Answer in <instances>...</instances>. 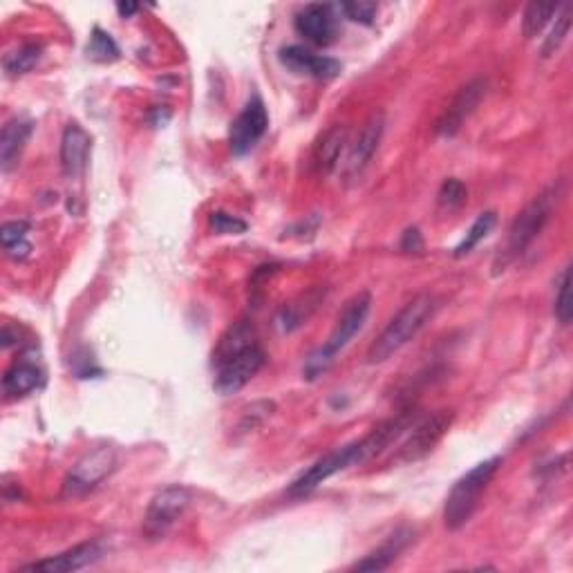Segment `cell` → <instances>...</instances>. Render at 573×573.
<instances>
[{
	"mask_svg": "<svg viewBox=\"0 0 573 573\" xmlns=\"http://www.w3.org/2000/svg\"><path fill=\"white\" fill-rule=\"evenodd\" d=\"M193 493L186 486H166L150 500L144 518V535L148 540H164L175 529L189 506Z\"/></svg>",
	"mask_w": 573,
	"mask_h": 573,
	"instance_id": "cell-5",
	"label": "cell"
},
{
	"mask_svg": "<svg viewBox=\"0 0 573 573\" xmlns=\"http://www.w3.org/2000/svg\"><path fill=\"white\" fill-rule=\"evenodd\" d=\"M43 385V370L32 361H16L5 372L3 390L7 399H21Z\"/></svg>",
	"mask_w": 573,
	"mask_h": 573,
	"instance_id": "cell-20",
	"label": "cell"
},
{
	"mask_svg": "<svg viewBox=\"0 0 573 573\" xmlns=\"http://www.w3.org/2000/svg\"><path fill=\"white\" fill-rule=\"evenodd\" d=\"M553 195H556L553 191L535 195L533 200L518 213V218L513 220L509 229V238H506L504 260H511L524 253L531 247L533 240L540 236L542 229L547 227V222L553 213Z\"/></svg>",
	"mask_w": 573,
	"mask_h": 573,
	"instance_id": "cell-6",
	"label": "cell"
},
{
	"mask_svg": "<svg viewBox=\"0 0 573 573\" xmlns=\"http://www.w3.org/2000/svg\"><path fill=\"white\" fill-rule=\"evenodd\" d=\"M43 56V45L39 43H25L21 48H16L12 52L5 54L3 59V70L7 77H23V74L32 72L36 65H39Z\"/></svg>",
	"mask_w": 573,
	"mask_h": 573,
	"instance_id": "cell-22",
	"label": "cell"
},
{
	"mask_svg": "<svg viewBox=\"0 0 573 573\" xmlns=\"http://www.w3.org/2000/svg\"><path fill=\"white\" fill-rule=\"evenodd\" d=\"M211 229L218 233V236H240V233L247 231V222L236 218V215L224 213V211H213L209 218Z\"/></svg>",
	"mask_w": 573,
	"mask_h": 573,
	"instance_id": "cell-30",
	"label": "cell"
},
{
	"mask_svg": "<svg viewBox=\"0 0 573 573\" xmlns=\"http://www.w3.org/2000/svg\"><path fill=\"white\" fill-rule=\"evenodd\" d=\"M412 540H415V531L399 529L397 533H392L379 549H374L363 560L356 562L352 571H385V569H390L394 565V560H397L401 553L408 549V544Z\"/></svg>",
	"mask_w": 573,
	"mask_h": 573,
	"instance_id": "cell-19",
	"label": "cell"
},
{
	"mask_svg": "<svg viewBox=\"0 0 573 573\" xmlns=\"http://www.w3.org/2000/svg\"><path fill=\"white\" fill-rule=\"evenodd\" d=\"M117 466V453L112 446H99L83 455L77 464L72 466L63 482V497L68 500H77V497L88 495L90 491L106 479Z\"/></svg>",
	"mask_w": 573,
	"mask_h": 573,
	"instance_id": "cell-8",
	"label": "cell"
},
{
	"mask_svg": "<svg viewBox=\"0 0 573 573\" xmlns=\"http://www.w3.org/2000/svg\"><path fill=\"white\" fill-rule=\"evenodd\" d=\"M497 224V213L495 211H484L479 218L473 222V227L468 229L466 238L457 244L455 247V258H464L471 253L479 242L488 238V233L493 231V227Z\"/></svg>",
	"mask_w": 573,
	"mask_h": 573,
	"instance_id": "cell-24",
	"label": "cell"
},
{
	"mask_svg": "<svg viewBox=\"0 0 573 573\" xmlns=\"http://www.w3.org/2000/svg\"><path fill=\"white\" fill-rule=\"evenodd\" d=\"M32 133L34 121L25 117L9 119L3 126V133H0V168H3V173L14 171L18 166V159H21Z\"/></svg>",
	"mask_w": 573,
	"mask_h": 573,
	"instance_id": "cell-17",
	"label": "cell"
},
{
	"mask_svg": "<svg viewBox=\"0 0 573 573\" xmlns=\"http://www.w3.org/2000/svg\"><path fill=\"white\" fill-rule=\"evenodd\" d=\"M88 54L95 61L110 63V61L119 59V48L108 32H103L101 27H95L90 36V43H88Z\"/></svg>",
	"mask_w": 573,
	"mask_h": 573,
	"instance_id": "cell-28",
	"label": "cell"
},
{
	"mask_svg": "<svg viewBox=\"0 0 573 573\" xmlns=\"http://www.w3.org/2000/svg\"><path fill=\"white\" fill-rule=\"evenodd\" d=\"M103 556V549L99 542H83L72 547L68 551L59 553V556H50L39 562H32V565L21 567V571H39V573H70L86 569Z\"/></svg>",
	"mask_w": 573,
	"mask_h": 573,
	"instance_id": "cell-14",
	"label": "cell"
},
{
	"mask_svg": "<svg viewBox=\"0 0 573 573\" xmlns=\"http://www.w3.org/2000/svg\"><path fill=\"white\" fill-rule=\"evenodd\" d=\"M92 139L86 128L77 121H70L61 137V171L65 177H81L88 168Z\"/></svg>",
	"mask_w": 573,
	"mask_h": 573,
	"instance_id": "cell-15",
	"label": "cell"
},
{
	"mask_svg": "<svg viewBox=\"0 0 573 573\" xmlns=\"http://www.w3.org/2000/svg\"><path fill=\"white\" fill-rule=\"evenodd\" d=\"M267 354L258 343L256 327L249 321L233 323L227 332L220 336L213 350V368L215 381L213 388L222 397L240 392L244 385L258 377L265 368Z\"/></svg>",
	"mask_w": 573,
	"mask_h": 573,
	"instance_id": "cell-1",
	"label": "cell"
},
{
	"mask_svg": "<svg viewBox=\"0 0 573 573\" xmlns=\"http://www.w3.org/2000/svg\"><path fill=\"white\" fill-rule=\"evenodd\" d=\"M7 251V256L9 258H14V260H25L27 256H30V251H32V244L30 242H21V244H14V247H9L5 249Z\"/></svg>",
	"mask_w": 573,
	"mask_h": 573,
	"instance_id": "cell-34",
	"label": "cell"
},
{
	"mask_svg": "<svg viewBox=\"0 0 573 573\" xmlns=\"http://www.w3.org/2000/svg\"><path fill=\"white\" fill-rule=\"evenodd\" d=\"M553 312L562 325L571 323L573 303H571V269L565 267L556 280V300H553Z\"/></svg>",
	"mask_w": 573,
	"mask_h": 573,
	"instance_id": "cell-26",
	"label": "cell"
},
{
	"mask_svg": "<svg viewBox=\"0 0 573 573\" xmlns=\"http://www.w3.org/2000/svg\"><path fill=\"white\" fill-rule=\"evenodd\" d=\"M569 30H571V5H565L560 9V14L556 18V25L551 27L549 36L544 39L542 59H551L553 54H558V50L562 48V43L567 41Z\"/></svg>",
	"mask_w": 573,
	"mask_h": 573,
	"instance_id": "cell-25",
	"label": "cell"
},
{
	"mask_svg": "<svg viewBox=\"0 0 573 573\" xmlns=\"http://www.w3.org/2000/svg\"><path fill=\"white\" fill-rule=\"evenodd\" d=\"M137 9H139V5H135V3H119L117 5V12L121 18H130L137 12Z\"/></svg>",
	"mask_w": 573,
	"mask_h": 573,
	"instance_id": "cell-35",
	"label": "cell"
},
{
	"mask_svg": "<svg viewBox=\"0 0 573 573\" xmlns=\"http://www.w3.org/2000/svg\"><path fill=\"white\" fill-rule=\"evenodd\" d=\"M296 32L314 45H330L336 36V18L330 5H307L294 21Z\"/></svg>",
	"mask_w": 573,
	"mask_h": 573,
	"instance_id": "cell-16",
	"label": "cell"
},
{
	"mask_svg": "<svg viewBox=\"0 0 573 573\" xmlns=\"http://www.w3.org/2000/svg\"><path fill=\"white\" fill-rule=\"evenodd\" d=\"M276 412L274 401H256L242 412V419L238 424V435H249V432L258 430L260 426H265V421Z\"/></svg>",
	"mask_w": 573,
	"mask_h": 573,
	"instance_id": "cell-27",
	"label": "cell"
},
{
	"mask_svg": "<svg viewBox=\"0 0 573 573\" xmlns=\"http://www.w3.org/2000/svg\"><path fill=\"white\" fill-rule=\"evenodd\" d=\"M347 144V130L343 126H332L321 137V142L314 148V171L318 175H330L336 171L338 162H341L343 148Z\"/></svg>",
	"mask_w": 573,
	"mask_h": 573,
	"instance_id": "cell-21",
	"label": "cell"
},
{
	"mask_svg": "<svg viewBox=\"0 0 573 573\" xmlns=\"http://www.w3.org/2000/svg\"><path fill=\"white\" fill-rule=\"evenodd\" d=\"M356 464H363L359 441H354V444H347L343 448H336V450H332V453H327L325 457L318 459V462H314L305 473H300L294 479V484L289 486V495L291 497H305L309 493H314L318 486L327 482V479L334 477L336 473L345 471V468L356 466Z\"/></svg>",
	"mask_w": 573,
	"mask_h": 573,
	"instance_id": "cell-9",
	"label": "cell"
},
{
	"mask_svg": "<svg viewBox=\"0 0 573 573\" xmlns=\"http://www.w3.org/2000/svg\"><path fill=\"white\" fill-rule=\"evenodd\" d=\"M466 197L468 189L462 180H457V177H448V180L441 184L439 204L444 206V209H459V206L466 202Z\"/></svg>",
	"mask_w": 573,
	"mask_h": 573,
	"instance_id": "cell-29",
	"label": "cell"
},
{
	"mask_svg": "<svg viewBox=\"0 0 573 573\" xmlns=\"http://www.w3.org/2000/svg\"><path fill=\"white\" fill-rule=\"evenodd\" d=\"M560 12L558 3H529L524 9L522 18V34L526 39H535L544 27L549 25L553 16Z\"/></svg>",
	"mask_w": 573,
	"mask_h": 573,
	"instance_id": "cell-23",
	"label": "cell"
},
{
	"mask_svg": "<svg viewBox=\"0 0 573 573\" xmlns=\"http://www.w3.org/2000/svg\"><path fill=\"white\" fill-rule=\"evenodd\" d=\"M401 251H406V253L424 251V236H421V231L417 227H410V229H406V233H403Z\"/></svg>",
	"mask_w": 573,
	"mask_h": 573,
	"instance_id": "cell-33",
	"label": "cell"
},
{
	"mask_svg": "<svg viewBox=\"0 0 573 573\" xmlns=\"http://www.w3.org/2000/svg\"><path fill=\"white\" fill-rule=\"evenodd\" d=\"M27 233H30V224L27 222H23V220L5 222L3 229H0V240H3V247L9 249V247H14V244L25 242Z\"/></svg>",
	"mask_w": 573,
	"mask_h": 573,
	"instance_id": "cell-32",
	"label": "cell"
},
{
	"mask_svg": "<svg viewBox=\"0 0 573 573\" xmlns=\"http://www.w3.org/2000/svg\"><path fill=\"white\" fill-rule=\"evenodd\" d=\"M455 421V412L453 410H437L432 415L417 419L415 424L410 426V435L403 441L397 455L399 464H415L426 459L432 450H435L441 439L448 435L450 426Z\"/></svg>",
	"mask_w": 573,
	"mask_h": 573,
	"instance_id": "cell-7",
	"label": "cell"
},
{
	"mask_svg": "<svg viewBox=\"0 0 573 573\" xmlns=\"http://www.w3.org/2000/svg\"><path fill=\"white\" fill-rule=\"evenodd\" d=\"M486 95V81L484 79H473V81H468L464 88H459V92L455 95L453 103L446 108L444 115L439 117L437 121V135L439 137H455L459 130H462L464 126V121L473 115L475 108L482 103Z\"/></svg>",
	"mask_w": 573,
	"mask_h": 573,
	"instance_id": "cell-11",
	"label": "cell"
},
{
	"mask_svg": "<svg viewBox=\"0 0 573 573\" xmlns=\"http://www.w3.org/2000/svg\"><path fill=\"white\" fill-rule=\"evenodd\" d=\"M278 59L291 72L307 74V77L323 79V81L338 77V74H341V70H343V65L338 63L336 59H332V56L316 54L312 50L303 48V45H287V48L280 50Z\"/></svg>",
	"mask_w": 573,
	"mask_h": 573,
	"instance_id": "cell-13",
	"label": "cell"
},
{
	"mask_svg": "<svg viewBox=\"0 0 573 573\" xmlns=\"http://www.w3.org/2000/svg\"><path fill=\"white\" fill-rule=\"evenodd\" d=\"M341 12L354 23L372 25L374 18H377L379 5L372 3V0H352V3H343L341 5Z\"/></svg>",
	"mask_w": 573,
	"mask_h": 573,
	"instance_id": "cell-31",
	"label": "cell"
},
{
	"mask_svg": "<svg viewBox=\"0 0 573 573\" xmlns=\"http://www.w3.org/2000/svg\"><path fill=\"white\" fill-rule=\"evenodd\" d=\"M383 133H385V115L383 112H374V115H370L368 121L361 126L359 135H356L354 144L350 148V155H347V162H345L347 180H356V177L368 168L374 153L379 150Z\"/></svg>",
	"mask_w": 573,
	"mask_h": 573,
	"instance_id": "cell-12",
	"label": "cell"
},
{
	"mask_svg": "<svg viewBox=\"0 0 573 573\" xmlns=\"http://www.w3.org/2000/svg\"><path fill=\"white\" fill-rule=\"evenodd\" d=\"M370 309H372L370 291H359V294L347 300L343 312L336 318V325L330 338H327V343L307 356L303 374L309 381L318 379L323 372L330 370V365L334 363L336 356L341 354L345 347L350 345L352 338L363 330V325L370 316Z\"/></svg>",
	"mask_w": 573,
	"mask_h": 573,
	"instance_id": "cell-3",
	"label": "cell"
},
{
	"mask_svg": "<svg viewBox=\"0 0 573 573\" xmlns=\"http://www.w3.org/2000/svg\"><path fill=\"white\" fill-rule=\"evenodd\" d=\"M437 312V300L430 294H419L403 305L392 321L385 325V330L377 336V341L370 345L368 361L385 363L394 354L403 350L410 341H415L417 334L430 323V318Z\"/></svg>",
	"mask_w": 573,
	"mask_h": 573,
	"instance_id": "cell-2",
	"label": "cell"
},
{
	"mask_svg": "<svg viewBox=\"0 0 573 573\" xmlns=\"http://www.w3.org/2000/svg\"><path fill=\"white\" fill-rule=\"evenodd\" d=\"M269 128V115L265 103H262L260 97H253L247 101V106L242 108L236 121L231 124V133H229V142L233 155H247L249 150L256 146L262 137H265Z\"/></svg>",
	"mask_w": 573,
	"mask_h": 573,
	"instance_id": "cell-10",
	"label": "cell"
},
{
	"mask_svg": "<svg viewBox=\"0 0 573 573\" xmlns=\"http://www.w3.org/2000/svg\"><path fill=\"white\" fill-rule=\"evenodd\" d=\"M500 466L502 457L484 459V462H479L466 475L457 479L455 486L450 488L444 506V522L448 531H459L471 522L475 511L479 509V502H482L484 491L493 482Z\"/></svg>",
	"mask_w": 573,
	"mask_h": 573,
	"instance_id": "cell-4",
	"label": "cell"
},
{
	"mask_svg": "<svg viewBox=\"0 0 573 573\" xmlns=\"http://www.w3.org/2000/svg\"><path fill=\"white\" fill-rule=\"evenodd\" d=\"M327 296V287H314L309 289L307 294H300L298 298L291 300V303L283 305V309L278 312L276 323L283 332H294L298 327H303L312 314L318 309V305L323 303Z\"/></svg>",
	"mask_w": 573,
	"mask_h": 573,
	"instance_id": "cell-18",
	"label": "cell"
}]
</instances>
